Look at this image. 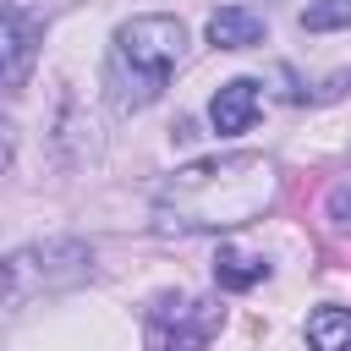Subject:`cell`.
Segmentation results:
<instances>
[{
  "label": "cell",
  "instance_id": "1",
  "mask_svg": "<svg viewBox=\"0 0 351 351\" xmlns=\"http://www.w3.org/2000/svg\"><path fill=\"white\" fill-rule=\"evenodd\" d=\"M274 197H280V170L263 154H214V159L181 165L159 186L154 219H159V230L214 236V230L263 219L274 208Z\"/></svg>",
  "mask_w": 351,
  "mask_h": 351
},
{
  "label": "cell",
  "instance_id": "2",
  "mask_svg": "<svg viewBox=\"0 0 351 351\" xmlns=\"http://www.w3.org/2000/svg\"><path fill=\"white\" fill-rule=\"evenodd\" d=\"M186 55V27L165 11H148V16H132L115 27V49H110V71H104V88H110V104L126 115V110H143L165 93L170 71L181 66Z\"/></svg>",
  "mask_w": 351,
  "mask_h": 351
},
{
  "label": "cell",
  "instance_id": "3",
  "mask_svg": "<svg viewBox=\"0 0 351 351\" xmlns=\"http://www.w3.org/2000/svg\"><path fill=\"white\" fill-rule=\"evenodd\" d=\"M93 269V252L82 241H38V247H22L5 258V307H22L27 291H60V285H77L88 280Z\"/></svg>",
  "mask_w": 351,
  "mask_h": 351
},
{
  "label": "cell",
  "instance_id": "4",
  "mask_svg": "<svg viewBox=\"0 0 351 351\" xmlns=\"http://www.w3.org/2000/svg\"><path fill=\"white\" fill-rule=\"evenodd\" d=\"M225 307L208 296H159L143 318V351H208Z\"/></svg>",
  "mask_w": 351,
  "mask_h": 351
},
{
  "label": "cell",
  "instance_id": "5",
  "mask_svg": "<svg viewBox=\"0 0 351 351\" xmlns=\"http://www.w3.org/2000/svg\"><path fill=\"white\" fill-rule=\"evenodd\" d=\"M38 38H44V22L27 16V5H5V22H0V55H5V88H22L27 71H33V55H38Z\"/></svg>",
  "mask_w": 351,
  "mask_h": 351
},
{
  "label": "cell",
  "instance_id": "6",
  "mask_svg": "<svg viewBox=\"0 0 351 351\" xmlns=\"http://www.w3.org/2000/svg\"><path fill=\"white\" fill-rule=\"evenodd\" d=\"M258 104H263L258 82H252V77H230V82L208 99V121H214L219 137H236V132H247V126L258 121Z\"/></svg>",
  "mask_w": 351,
  "mask_h": 351
},
{
  "label": "cell",
  "instance_id": "7",
  "mask_svg": "<svg viewBox=\"0 0 351 351\" xmlns=\"http://www.w3.org/2000/svg\"><path fill=\"white\" fill-rule=\"evenodd\" d=\"M208 44H219V49H252V44H263V16L247 11V5H219L208 16Z\"/></svg>",
  "mask_w": 351,
  "mask_h": 351
},
{
  "label": "cell",
  "instance_id": "8",
  "mask_svg": "<svg viewBox=\"0 0 351 351\" xmlns=\"http://www.w3.org/2000/svg\"><path fill=\"white\" fill-rule=\"evenodd\" d=\"M307 351H351V307H318L307 318Z\"/></svg>",
  "mask_w": 351,
  "mask_h": 351
},
{
  "label": "cell",
  "instance_id": "9",
  "mask_svg": "<svg viewBox=\"0 0 351 351\" xmlns=\"http://www.w3.org/2000/svg\"><path fill=\"white\" fill-rule=\"evenodd\" d=\"M214 280H219V291H252L258 280H269V263H263V258H247V252H236V247H219Z\"/></svg>",
  "mask_w": 351,
  "mask_h": 351
},
{
  "label": "cell",
  "instance_id": "10",
  "mask_svg": "<svg viewBox=\"0 0 351 351\" xmlns=\"http://www.w3.org/2000/svg\"><path fill=\"white\" fill-rule=\"evenodd\" d=\"M302 27L307 33H335V27H351V0H313L302 11Z\"/></svg>",
  "mask_w": 351,
  "mask_h": 351
},
{
  "label": "cell",
  "instance_id": "11",
  "mask_svg": "<svg viewBox=\"0 0 351 351\" xmlns=\"http://www.w3.org/2000/svg\"><path fill=\"white\" fill-rule=\"evenodd\" d=\"M329 219H335V225H346V230H351V181H340V186H335V192H329Z\"/></svg>",
  "mask_w": 351,
  "mask_h": 351
}]
</instances>
